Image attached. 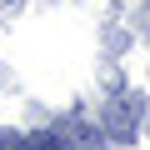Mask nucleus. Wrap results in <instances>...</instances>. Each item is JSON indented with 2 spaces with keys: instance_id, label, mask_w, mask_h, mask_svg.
Instances as JSON below:
<instances>
[{
  "instance_id": "f257e3e1",
  "label": "nucleus",
  "mask_w": 150,
  "mask_h": 150,
  "mask_svg": "<svg viewBox=\"0 0 150 150\" xmlns=\"http://www.w3.org/2000/svg\"><path fill=\"white\" fill-rule=\"evenodd\" d=\"M140 130V95H115L105 110V135L110 140H135Z\"/></svg>"
},
{
  "instance_id": "f03ea898",
  "label": "nucleus",
  "mask_w": 150,
  "mask_h": 150,
  "mask_svg": "<svg viewBox=\"0 0 150 150\" xmlns=\"http://www.w3.org/2000/svg\"><path fill=\"white\" fill-rule=\"evenodd\" d=\"M60 135H65V140H75V150H105V135H100V130H90L85 120H65V125H60Z\"/></svg>"
},
{
  "instance_id": "7ed1b4c3",
  "label": "nucleus",
  "mask_w": 150,
  "mask_h": 150,
  "mask_svg": "<svg viewBox=\"0 0 150 150\" xmlns=\"http://www.w3.org/2000/svg\"><path fill=\"white\" fill-rule=\"evenodd\" d=\"M25 140H30V150H70L60 130H35V135H25Z\"/></svg>"
},
{
  "instance_id": "20e7f679",
  "label": "nucleus",
  "mask_w": 150,
  "mask_h": 150,
  "mask_svg": "<svg viewBox=\"0 0 150 150\" xmlns=\"http://www.w3.org/2000/svg\"><path fill=\"white\" fill-rule=\"evenodd\" d=\"M0 150H30V140H25V135H15V130H5V125H0Z\"/></svg>"
},
{
  "instance_id": "39448f33",
  "label": "nucleus",
  "mask_w": 150,
  "mask_h": 150,
  "mask_svg": "<svg viewBox=\"0 0 150 150\" xmlns=\"http://www.w3.org/2000/svg\"><path fill=\"white\" fill-rule=\"evenodd\" d=\"M140 30H145V40H150V0L140 5Z\"/></svg>"
}]
</instances>
